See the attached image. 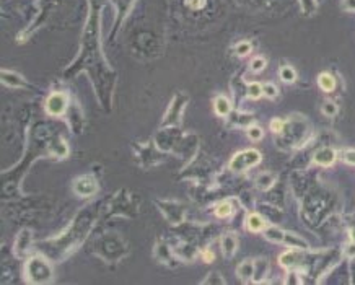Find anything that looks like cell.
Here are the masks:
<instances>
[{
  "label": "cell",
  "instance_id": "cell-19",
  "mask_svg": "<svg viewBox=\"0 0 355 285\" xmlns=\"http://www.w3.org/2000/svg\"><path fill=\"white\" fill-rule=\"evenodd\" d=\"M318 85L323 92L331 93V92H334V88H336V78L331 74H328V72H324V74H319V77H318Z\"/></svg>",
  "mask_w": 355,
  "mask_h": 285
},
{
  "label": "cell",
  "instance_id": "cell-33",
  "mask_svg": "<svg viewBox=\"0 0 355 285\" xmlns=\"http://www.w3.org/2000/svg\"><path fill=\"white\" fill-rule=\"evenodd\" d=\"M205 2H207V0H186V5L192 10H199L205 7Z\"/></svg>",
  "mask_w": 355,
  "mask_h": 285
},
{
  "label": "cell",
  "instance_id": "cell-27",
  "mask_svg": "<svg viewBox=\"0 0 355 285\" xmlns=\"http://www.w3.org/2000/svg\"><path fill=\"white\" fill-rule=\"evenodd\" d=\"M246 134H248V137L251 139V141H254V142H258V141H261V139L264 137V131L261 129L259 126H253V124L248 127Z\"/></svg>",
  "mask_w": 355,
  "mask_h": 285
},
{
  "label": "cell",
  "instance_id": "cell-2",
  "mask_svg": "<svg viewBox=\"0 0 355 285\" xmlns=\"http://www.w3.org/2000/svg\"><path fill=\"white\" fill-rule=\"evenodd\" d=\"M261 158H263V155H261V152L256 148L243 150V152H238L231 158L230 170L235 171V173H243V171H246L249 168H253V166H256L261 161Z\"/></svg>",
  "mask_w": 355,
  "mask_h": 285
},
{
  "label": "cell",
  "instance_id": "cell-5",
  "mask_svg": "<svg viewBox=\"0 0 355 285\" xmlns=\"http://www.w3.org/2000/svg\"><path fill=\"white\" fill-rule=\"evenodd\" d=\"M74 191L80 197H90L98 191V184L96 180L90 175H83L80 178H77L74 184Z\"/></svg>",
  "mask_w": 355,
  "mask_h": 285
},
{
  "label": "cell",
  "instance_id": "cell-6",
  "mask_svg": "<svg viewBox=\"0 0 355 285\" xmlns=\"http://www.w3.org/2000/svg\"><path fill=\"white\" fill-rule=\"evenodd\" d=\"M305 261V249H292L287 253L280 254L279 262L280 266H284L285 269H298L300 266H303Z\"/></svg>",
  "mask_w": 355,
  "mask_h": 285
},
{
  "label": "cell",
  "instance_id": "cell-25",
  "mask_svg": "<svg viewBox=\"0 0 355 285\" xmlns=\"http://www.w3.org/2000/svg\"><path fill=\"white\" fill-rule=\"evenodd\" d=\"M251 43H248V41H240L235 46V54L236 55H240V57H245V55H248L249 52H251Z\"/></svg>",
  "mask_w": 355,
  "mask_h": 285
},
{
  "label": "cell",
  "instance_id": "cell-10",
  "mask_svg": "<svg viewBox=\"0 0 355 285\" xmlns=\"http://www.w3.org/2000/svg\"><path fill=\"white\" fill-rule=\"evenodd\" d=\"M222 244V253H223L226 258H233L238 249V238L235 233H226L220 239Z\"/></svg>",
  "mask_w": 355,
  "mask_h": 285
},
{
  "label": "cell",
  "instance_id": "cell-3",
  "mask_svg": "<svg viewBox=\"0 0 355 285\" xmlns=\"http://www.w3.org/2000/svg\"><path fill=\"white\" fill-rule=\"evenodd\" d=\"M186 101H187V96H184V95H181V93L176 95L173 98V101H171V104L168 106V111H166V114H165L163 126H171L181 119V114H182V109H184Z\"/></svg>",
  "mask_w": 355,
  "mask_h": 285
},
{
  "label": "cell",
  "instance_id": "cell-30",
  "mask_svg": "<svg viewBox=\"0 0 355 285\" xmlns=\"http://www.w3.org/2000/svg\"><path fill=\"white\" fill-rule=\"evenodd\" d=\"M284 129H285L284 119H280V117H274V119L270 121V131H272L274 134H277V136H280V134L284 132Z\"/></svg>",
  "mask_w": 355,
  "mask_h": 285
},
{
  "label": "cell",
  "instance_id": "cell-34",
  "mask_svg": "<svg viewBox=\"0 0 355 285\" xmlns=\"http://www.w3.org/2000/svg\"><path fill=\"white\" fill-rule=\"evenodd\" d=\"M344 8L355 12V0H344Z\"/></svg>",
  "mask_w": 355,
  "mask_h": 285
},
{
  "label": "cell",
  "instance_id": "cell-16",
  "mask_svg": "<svg viewBox=\"0 0 355 285\" xmlns=\"http://www.w3.org/2000/svg\"><path fill=\"white\" fill-rule=\"evenodd\" d=\"M214 108H215V113H217L219 116H222V117H226V116L231 113V103H230V99L226 98V96H223V95H220V96L215 98Z\"/></svg>",
  "mask_w": 355,
  "mask_h": 285
},
{
  "label": "cell",
  "instance_id": "cell-7",
  "mask_svg": "<svg viewBox=\"0 0 355 285\" xmlns=\"http://www.w3.org/2000/svg\"><path fill=\"white\" fill-rule=\"evenodd\" d=\"M31 230H21L18 233V237H16V241H15V246H13V251H15V256H18V258H23V256L30 251V246H31V241H33V237H31Z\"/></svg>",
  "mask_w": 355,
  "mask_h": 285
},
{
  "label": "cell",
  "instance_id": "cell-23",
  "mask_svg": "<svg viewBox=\"0 0 355 285\" xmlns=\"http://www.w3.org/2000/svg\"><path fill=\"white\" fill-rule=\"evenodd\" d=\"M266 65H267V60H266V57H263V55H258V57H254L251 60V64H249V69H251V72H254V74H259V72H263L266 69Z\"/></svg>",
  "mask_w": 355,
  "mask_h": 285
},
{
  "label": "cell",
  "instance_id": "cell-35",
  "mask_svg": "<svg viewBox=\"0 0 355 285\" xmlns=\"http://www.w3.org/2000/svg\"><path fill=\"white\" fill-rule=\"evenodd\" d=\"M204 259L207 261V262H212V261H214V253H212V251H210V249L205 251V253H204Z\"/></svg>",
  "mask_w": 355,
  "mask_h": 285
},
{
  "label": "cell",
  "instance_id": "cell-13",
  "mask_svg": "<svg viewBox=\"0 0 355 285\" xmlns=\"http://www.w3.org/2000/svg\"><path fill=\"white\" fill-rule=\"evenodd\" d=\"M2 83L12 88H20L26 85L25 78L20 74H16V72H12V70H5V69L2 70Z\"/></svg>",
  "mask_w": 355,
  "mask_h": 285
},
{
  "label": "cell",
  "instance_id": "cell-11",
  "mask_svg": "<svg viewBox=\"0 0 355 285\" xmlns=\"http://www.w3.org/2000/svg\"><path fill=\"white\" fill-rule=\"evenodd\" d=\"M269 261L266 258H259L254 261V276H253V282L254 284H261L266 281V277L269 276Z\"/></svg>",
  "mask_w": 355,
  "mask_h": 285
},
{
  "label": "cell",
  "instance_id": "cell-15",
  "mask_svg": "<svg viewBox=\"0 0 355 285\" xmlns=\"http://www.w3.org/2000/svg\"><path fill=\"white\" fill-rule=\"evenodd\" d=\"M236 276L240 277L243 282L253 281V276H254V261H253V259L243 261L241 264L236 267Z\"/></svg>",
  "mask_w": 355,
  "mask_h": 285
},
{
  "label": "cell",
  "instance_id": "cell-22",
  "mask_svg": "<svg viewBox=\"0 0 355 285\" xmlns=\"http://www.w3.org/2000/svg\"><path fill=\"white\" fill-rule=\"evenodd\" d=\"M263 85L258 82H251V83H248V96L251 98V99H259L261 96H263Z\"/></svg>",
  "mask_w": 355,
  "mask_h": 285
},
{
  "label": "cell",
  "instance_id": "cell-21",
  "mask_svg": "<svg viewBox=\"0 0 355 285\" xmlns=\"http://www.w3.org/2000/svg\"><path fill=\"white\" fill-rule=\"evenodd\" d=\"M233 214V207L228 200H223V202H220L217 207H215V215L219 217V219H226V217H230Z\"/></svg>",
  "mask_w": 355,
  "mask_h": 285
},
{
  "label": "cell",
  "instance_id": "cell-4",
  "mask_svg": "<svg viewBox=\"0 0 355 285\" xmlns=\"http://www.w3.org/2000/svg\"><path fill=\"white\" fill-rule=\"evenodd\" d=\"M69 106V98L67 95L62 92H55L46 101V111L51 116H64Z\"/></svg>",
  "mask_w": 355,
  "mask_h": 285
},
{
  "label": "cell",
  "instance_id": "cell-1",
  "mask_svg": "<svg viewBox=\"0 0 355 285\" xmlns=\"http://www.w3.org/2000/svg\"><path fill=\"white\" fill-rule=\"evenodd\" d=\"M25 279L30 284H47L52 281V266L43 256H35L25 264Z\"/></svg>",
  "mask_w": 355,
  "mask_h": 285
},
{
  "label": "cell",
  "instance_id": "cell-31",
  "mask_svg": "<svg viewBox=\"0 0 355 285\" xmlns=\"http://www.w3.org/2000/svg\"><path fill=\"white\" fill-rule=\"evenodd\" d=\"M202 284L204 285H210V284H217V285H223L225 284V279L220 276L219 272H210L209 276H207V279H205V281H202Z\"/></svg>",
  "mask_w": 355,
  "mask_h": 285
},
{
  "label": "cell",
  "instance_id": "cell-20",
  "mask_svg": "<svg viewBox=\"0 0 355 285\" xmlns=\"http://www.w3.org/2000/svg\"><path fill=\"white\" fill-rule=\"evenodd\" d=\"M279 77L284 83H293L297 80V72L292 65H282L279 70Z\"/></svg>",
  "mask_w": 355,
  "mask_h": 285
},
{
  "label": "cell",
  "instance_id": "cell-26",
  "mask_svg": "<svg viewBox=\"0 0 355 285\" xmlns=\"http://www.w3.org/2000/svg\"><path fill=\"white\" fill-rule=\"evenodd\" d=\"M321 111H323L324 116L334 117L337 114V111H339V108H337V104L334 101H324L323 106H321Z\"/></svg>",
  "mask_w": 355,
  "mask_h": 285
},
{
  "label": "cell",
  "instance_id": "cell-8",
  "mask_svg": "<svg viewBox=\"0 0 355 285\" xmlns=\"http://www.w3.org/2000/svg\"><path fill=\"white\" fill-rule=\"evenodd\" d=\"M337 158V152L331 147H323L313 155V161L319 166H331Z\"/></svg>",
  "mask_w": 355,
  "mask_h": 285
},
{
  "label": "cell",
  "instance_id": "cell-32",
  "mask_svg": "<svg viewBox=\"0 0 355 285\" xmlns=\"http://www.w3.org/2000/svg\"><path fill=\"white\" fill-rule=\"evenodd\" d=\"M341 158H342L344 163L355 166V148H347V150H344V152L341 153Z\"/></svg>",
  "mask_w": 355,
  "mask_h": 285
},
{
  "label": "cell",
  "instance_id": "cell-24",
  "mask_svg": "<svg viewBox=\"0 0 355 285\" xmlns=\"http://www.w3.org/2000/svg\"><path fill=\"white\" fill-rule=\"evenodd\" d=\"M254 122L251 114H245V113H238L235 114V124L236 126H243V127H249Z\"/></svg>",
  "mask_w": 355,
  "mask_h": 285
},
{
  "label": "cell",
  "instance_id": "cell-28",
  "mask_svg": "<svg viewBox=\"0 0 355 285\" xmlns=\"http://www.w3.org/2000/svg\"><path fill=\"white\" fill-rule=\"evenodd\" d=\"M302 12L307 16H311L316 12V0H300Z\"/></svg>",
  "mask_w": 355,
  "mask_h": 285
},
{
  "label": "cell",
  "instance_id": "cell-29",
  "mask_svg": "<svg viewBox=\"0 0 355 285\" xmlns=\"http://www.w3.org/2000/svg\"><path fill=\"white\" fill-rule=\"evenodd\" d=\"M263 93H264V96H267L270 99H274L277 98V95H279V88H277L274 83H263Z\"/></svg>",
  "mask_w": 355,
  "mask_h": 285
},
{
  "label": "cell",
  "instance_id": "cell-12",
  "mask_svg": "<svg viewBox=\"0 0 355 285\" xmlns=\"http://www.w3.org/2000/svg\"><path fill=\"white\" fill-rule=\"evenodd\" d=\"M282 243H284L287 248H292V249H305V251L310 249V243L307 241V239L302 238V237H298V235H295V233L285 232L284 241H282Z\"/></svg>",
  "mask_w": 355,
  "mask_h": 285
},
{
  "label": "cell",
  "instance_id": "cell-18",
  "mask_svg": "<svg viewBox=\"0 0 355 285\" xmlns=\"http://www.w3.org/2000/svg\"><path fill=\"white\" fill-rule=\"evenodd\" d=\"M275 183V175H272L270 171H264L256 178V186L261 189V191H267L274 186Z\"/></svg>",
  "mask_w": 355,
  "mask_h": 285
},
{
  "label": "cell",
  "instance_id": "cell-9",
  "mask_svg": "<svg viewBox=\"0 0 355 285\" xmlns=\"http://www.w3.org/2000/svg\"><path fill=\"white\" fill-rule=\"evenodd\" d=\"M155 258L166 266H176V261H178L173 256V253L170 251L168 244H165L163 241H160L157 246H155Z\"/></svg>",
  "mask_w": 355,
  "mask_h": 285
},
{
  "label": "cell",
  "instance_id": "cell-17",
  "mask_svg": "<svg viewBox=\"0 0 355 285\" xmlns=\"http://www.w3.org/2000/svg\"><path fill=\"white\" fill-rule=\"evenodd\" d=\"M264 237H266V239H269V241H272V243H282L284 241L285 232L275 225H269L264 228Z\"/></svg>",
  "mask_w": 355,
  "mask_h": 285
},
{
  "label": "cell",
  "instance_id": "cell-14",
  "mask_svg": "<svg viewBox=\"0 0 355 285\" xmlns=\"http://www.w3.org/2000/svg\"><path fill=\"white\" fill-rule=\"evenodd\" d=\"M246 228L249 232H253V233H259V232H264V228L267 227L266 225V220H264V217L263 215H259V214H249L246 217Z\"/></svg>",
  "mask_w": 355,
  "mask_h": 285
}]
</instances>
